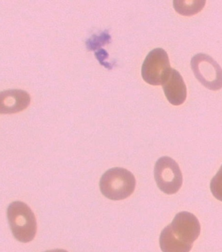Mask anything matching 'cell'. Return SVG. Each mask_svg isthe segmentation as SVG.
Wrapping results in <instances>:
<instances>
[{"label": "cell", "instance_id": "11", "mask_svg": "<svg viewBox=\"0 0 222 252\" xmlns=\"http://www.w3.org/2000/svg\"><path fill=\"white\" fill-rule=\"evenodd\" d=\"M211 190L213 195L222 201V165L217 175L211 182Z\"/></svg>", "mask_w": 222, "mask_h": 252}, {"label": "cell", "instance_id": "12", "mask_svg": "<svg viewBox=\"0 0 222 252\" xmlns=\"http://www.w3.org/2000/svg\"><path fill=\"white\" fill-rule=\"evenodd\" d=\"M95 57L97 58V61L99 62L101 65L107 68V69H111L113 67V63H106L105 61L109 58V55L106 50L101 49L95 52Z\"/></svg>", "mask_w": 222, "mask_h": 252}, {"label": "cell", "instance_id": "10", "mask_svg": "<svg viewBox=\"0 0 222 252\" xmlns=\"http://www.w3.org/2000/svg\"><path fill=\"white\" fill-rule=\"evenodd\" d=\"M111 35L109 32H102L99 35H93L86 41V47L88 51H95L101 49L102 47L111 43Z\"/></svg>", "mask_w": 222, "mask_h": 252}, {"label": "cell", "instance_id": "4", "mask_svg": "<svg viewBox=\"0 0 222 252\" xmlns=\"http://www.w3.org/2000/svg\"><path fill=\"white\" fill-rule=\"evenodd\" d=\"M191 67L196 79L208 89L219 91L222 88V69L209 55L197 54L191 61Z\"/></svg>", "mask_w": 222, "mask_h": 252}, {"label": "cell", "instance_id": "8", "mask_svg": "<svg viewBox=\"0 0 222 252\" xmlns=\"http://www.w3.org/2000/svg\"><path fill=\"white\" fill-rule=\"evenodd\" d=\"M30 103L29 95L21 90H9L0 94V113L13 114L27 109Z\"/></svg>", "mask_w": 222, "mask_h": 252}, {"label": "cell", "instance_id": "9", "mask_svg": "<svg viewBox=\"0 0 222 252\" xmlns=\"http://www.w3.org/2000/svg\"><path fill=\"white\" fill-rule=\"evenodd\" d=\"M206 1H173V6L175 11L180 15L192 16L199 13L203 9Z\"/></svg>", "mask_w": 222, "mask_h": 252}, {"label": "cell", "instance_id": "5", "mask_svg": "<svg viewBox=\"0 0 222 252\" xmlns=\"http://www.w3.org/2000/svg\"><path fill=\"white\" fill-rule=\"evenodd\" d=\"M155 178L159 189L168 195L177 193L183 185V175L179 165L169 157L158 159L155 167Z\"/></svg>", "mask_w": 222, "mask_h": 252}, {"label": "cell", "instance_id": "6", "mask_svg": "<svg viewBox=\"0 0 222 252\" xmlns=\"http://www.w3.org/2000/svg\"><path fill=\"white\" fill-rule=\"evenodd\" d=\"M171 69L168 55L165 50L158 48L150 52L143 62L141 75L144 81L151 85H163Z\"/></svg>", "mask_w": 222, "mask_h": 252}, {"label": "cell", "instance_id": "2", "mask_svg": "<svg viewBox=\"0 0 222 252\" xmlns=\"http://www.w3.org/2000/svg\"><path fill=\"white\" fill-rule=\"evenodd\" d=\"M7 219L16 239L24 243L33 240L37 232V222L35 215L27 204L21 201L10 204Z\"/></svg>", "mask_w": 222, "mask_h": 252}, {"label": "cell", "instance_id": "1", "mask_svg": "<svg viewBox=\"0 0 222 252\" xmlns=\"http://www.w3.org/2000/svg\"><path fill=\"white\" fill-rule=\"evenodd\" d=\"M201 232L199 220L193 214L181 212L162 231L160 246L163 252H189Z\"/></svg>", "mask_w": 222, "mask_h": 252}, {"label": "cell", "instance_id": "7", "mask_svg": "<svg viewBox=\"0 0 222 252\" xmlns=\"http://www.w3.org/2000/svg\"><path fill=\"white\" fill-rule=\"evenodd\" d=\"M162 86L168 101L172 105H182L187 99V87L177 70L171 68Z\"/></svg>", "mask_w": 222, "mask_h": 252}, {"label": "cell", "instance_id": "3", "mask_svg": "<svg viewBox=\"0 0 222 252\" xmlns=\"http://www.w3.org/2000/svg\"><path fill=\"white\" fill-rule=\"evenodd\" d=\"M135 176L123 168H112L104 174L100 181L102 193L114 201L129 197L135 191Z\"/></svg>", "mask_w": 222, "mask_h": 252}, {"label": "cell", "instance_id": "13", "mask_svg": "<svg viewBox=\"0 0 222 252\" xmlns=\"http://www.w3.org/2000/svg\"><path fill=\"white\" fill-rule=\"evenodd\" d=\"M45 252H67L66 251H64V250L57 249V250H53V251H47Z\"/></svg>", "mask_w": 222, "mask_h": 252}]
</instances>
